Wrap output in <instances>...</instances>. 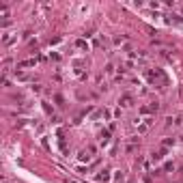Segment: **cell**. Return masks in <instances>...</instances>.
Segmentation results:
<instances>
[{"label": "cell", "instance_id": "1", "mask_svg": "<svg viewBox=\"0 0 183 183\" xmlns=\"http://www.w3.org/2000/svg\"><path fill=\"white\" fill-rule=\"evenodd\" d=\"M147 76H149V80H151V82H162V84H166V76L162 73V69H155V71L151 69V71L147 73Z\"/></svg>", "mask_w": 183, "mask_h": 183}, {"label": "cell", "instance_id": "2", "mask_svg": "<svg viewBox=\"0 0 183 183\" xmlns=\"http://www.w3.org/2000/svg\"><path fill=\"white\" fill-rule=\"evenodd\" d=\"M119 103H121L123 108H131V106H134V97H131L129 93H125V95H121Z\"/></svg>", "mask_w": 183, "mask_h": 183}, {"label": "cell", "instance_id": "3", "mask_svg": "<svg viewBox=\"0 0 183 183\" xmlns=\"http://www.w3.org/2000/svg\"><path fill=\"white\" fill-rule=\"evenodd\" d=\"M37 65V58H28V60H19L17 69H26V67H34Z\"/></svg>", "mask_w": 183, "mask_h": 183}, {"label": "cell", "instance_id": "4", "mask_svg": "<svg viewBox=\"0 0 183 183\" xmlns=\"http://www.w3.org/2000/svg\"><path fill=\"white\" fill-rule=\"evenodd\" d=\"M151 123H153V119H151V116H149V119H145V121L138 125V134H145V131L151 127Z\"/></svg>", "mask_w": 183, "mask_h": 183}, {"label": "cell", "instance_id": "5", "mask_svg": "<svg viewBox=\"0 0 183 183\" xmlns=\"http://www.w3.org/2000/svg\"><path fill=\"white\" fill-rule=\"evenodd\" d=\"M108 142H110V131H99V145L108 147Z\"/></svg>", "mask_w": 183, "mask_h": 183}, {"label": "cell", "instance_id": "6", "mask_svg": "<svg viewBox=\"0 0 183 183\" xmlns=\"http://www.w3.org/2000/svg\"><path fill=\"white\" fill-rule=\"evenodd\" d=\"M97 181H101V183H108V181H110V170H101V172L97 174Z\"/></svg>", "mask_w": 183, "mask_h": 183}, {"label": "cell", "instance_id": "7", "mask_svg": "<svg viewBox=\"0 0 183 183\" xmlns=\"http://www.w3.org/2000/svg\"><path fill=\"white\" fill-rule=\"evenodd\" d=\"M13 41H15V37H13L11 32H5V34H2V45H11Z\"/></svg>", "mask_w": 183, "mask_h": 183}, {"label": "cell", "instance_id": "8", "mask_svg": "<svg viewBox=\"0 0 183 183\" xmlns=\"http://www.w3.org/2000/svg\"><path fill=\"white\" fill-rule=\"evenodd\" d=\"M127 43V34H119L114 37V45H125Z\"/></svg>", "mask_w": 183, "mask_h": 183}, {"label": "cell", "instance_id": "9", "mask_svg": "<svg viewBox=\"0 0 183 183\" xmlns=\"http://www.w3.org/2000/svg\"><path fill=\"white\" fill-rule=\"evenodd\" d=\"M43 110H45V112H48V114H52V112H54V108H52V106H50L48 101H43Z\"/></svg>", "mask_w": 183, "mask_h": 183}, {"label": "cell", "instance_id": "10", "mask_svg": "<svg viewBox=\"0 0 183 183\" xmlns=\"http://www.w3.org/2000/svg\"><path fill=\"white\" fill-rule=\"evenodd\" d=\"M78 48H80V50H88V43H86V41H78Z\"/></svg>", "mask_w": 183, "mask_h": 183}]
</instances>
